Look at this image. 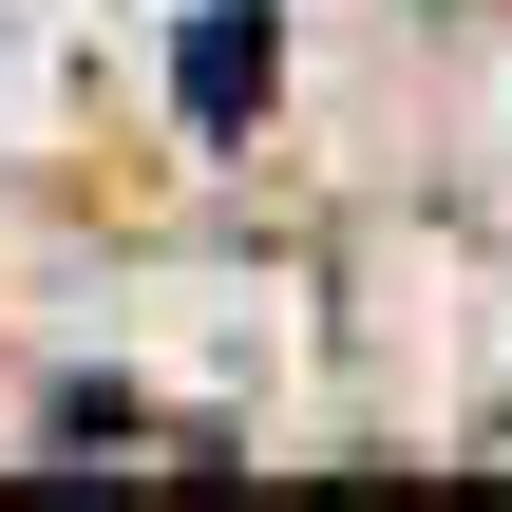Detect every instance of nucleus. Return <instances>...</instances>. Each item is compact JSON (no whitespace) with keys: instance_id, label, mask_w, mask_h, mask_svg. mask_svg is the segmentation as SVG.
Returning a JSON list of instances; mask_svg holds the SVG:
<instances>
[{"instance_id":"1","label":"nucleus","mask_w":512,"mask_h":512,"mask_svg":"<svg viewBox=\"0 0 512 512\" xmlns=\"http://www.w3.org/2000/svg\"><path fill=\"white\" fill-rule=\"evenodd\" d=\"M247 76H266V38H247V19H209V38H190V114H247Z\"/></svg>"}]
</instances>
